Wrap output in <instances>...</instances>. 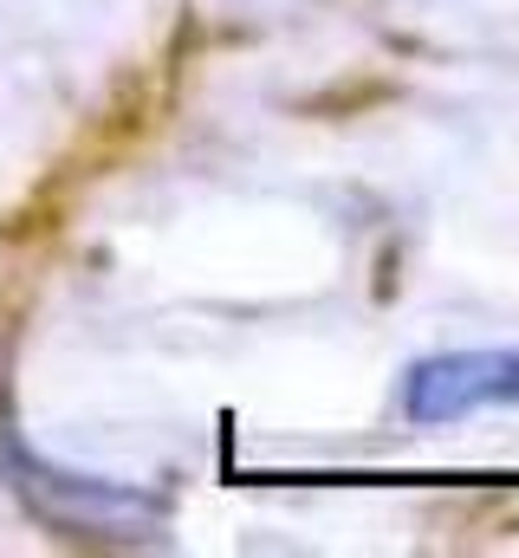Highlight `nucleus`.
<instances>
[{
    "label": "nucleus",
    "instance_id": "1",
    "mask_svg": "<svg viewBox=\"0 0 519 558\" xmlns=\"http://www.w3.org/2000/svg\"><path fill=\"white\" fill-rule=\"evenodd\" d=\"M0 468H7V481L20 487V500H26L39 520L65 526V533H118V539H130V526H143V500L111 494V487H79V474L46 468V461L26 454L7 428H0Z\"/></svg>",
    "mask_w": 519,
    "mask_h": 558
}]
</instances>
